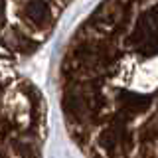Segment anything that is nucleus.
Listing matches in <instances>:
<instances>
[{
	"mask_svg": "<svg viewBox=\"0 0 158 158\" xmlns=\"http://www.w3.org/2000/svg\"><path fill=\"white\" fill-rule=\"evenodd\" d=\"M73 0H0V46L18 57L36 53Z\"/></svg>",
	"mask_w": 158,
	"mask_h": 158,
	"instance_id": "7ed1b4c3",
	"label": "nucleus"
},
{
	"mask_svg": "<svg viewBox=\"0 0 158 158\" xmlns=\"http://www.w3.org/2000/svg\"><path fill=\"white\" fill-rule=\"evenodd\" d=\"M59 109L87 158H158V0H101L59 61Z\"/></svg>",
	"mask_w": 158,
	"mask_h": 158,
	"instance_id": "f257e3e1",
	"label": "nucleus"
},
{
	"mask_svg": "<svg viewBox=\"0 0 158 158\" xmlns=\"http://www.w3.org/2000/svg\"><path fill=\"white\" fill-rule=\"evenodd\" d=\"M48 138L44 93L0 46V158H42Z\"/></svg>",
	"mask_w": 158,
	"mask_h": 158,
	"instance_id": "f03ea898",
	"label": "nucleus"
}]
</instances>
